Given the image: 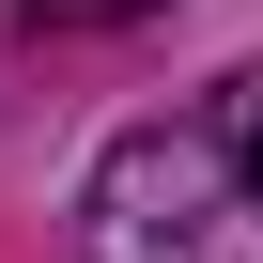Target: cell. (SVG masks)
<instances>
[{
    "label": "cell",
    "instance_id": "obj_1",
    "mask_svg": "<svg viewBox=\"0 0 263 263\" xmlns=\"http://www.w3.org/2000/svg\"><path fill=\"white\" fill-rule=\"evenodd\" d=\"M93 263H263V78H217L171 124H124L78 186Z\"/></svg>",
    "mask_w": 263,
    "mask_h": 263
},
{
    "label": "cell",
    "instance_id": "obj_2",
    "mask_svg": "<svg viewBox=\"0 0 263 263\" xmlns=\"http://www.w3.org/2000/svg\"><path fill=\"white\" fill-rule=\"evenodd\" d=\"M47 16H140V0H47Z\"/></svg>",
    "mask_w": 263,
    "mask_h": 263
}]
</instances>
